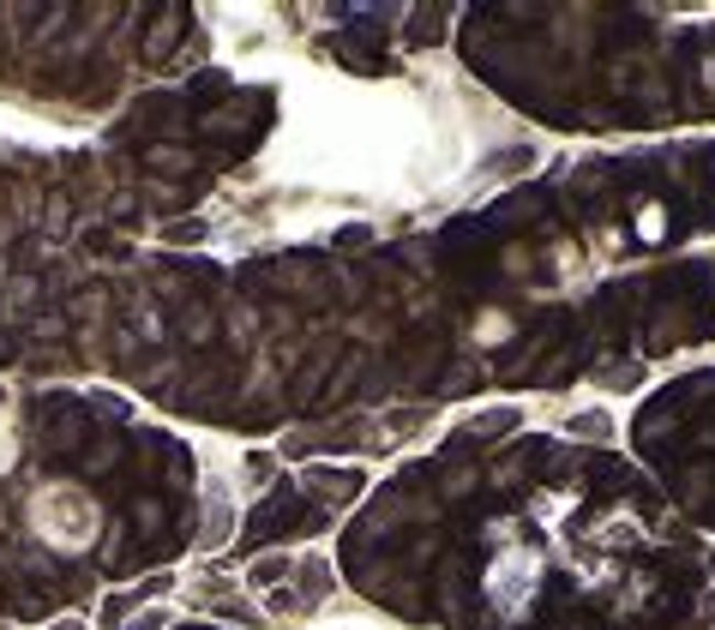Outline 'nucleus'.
Segmentation results:
<instances>
[{
  "mask_svg": "<svg viewBox=\"0 0 715 630\" xmlns=\"http://www.w3.org/2000/svg\"><path fill=\"white\" fill-rule=\"evenodd\" d=\"M31 529H36V540H48L55 552H85L97 540V529H102L97 498L85 493V486H72V481L36 486V493H31Z\"/></svg>",
  "mask_w": 715,
  "mask_h": 630,
  "instance_id": "1",
  "label": "nucleus"
},
{
  "mask_svg": "<svg viewBox=\"0 0 715 630\" xmlns=\"http://www.w3.org/2000/svg\"><path fill=\"white\" fill-rule=\"evenodd\" d=\"M19 462V427H12V415H7V403H0V474Z\"/></svg>",
  "mask_w": 715,
  "mask_h": 630,
  "instance_id": "2",
  "label": "nucleus"
},
{
  "mask_svg": "<svg viewBox=\"0 0 715 630\" xmlns=\"http://www.w3.org/2000/svg\"><path fill=\"white\" fill-rule=\"evenodd\" d=\"M571 427H583V432H590V439H607V415H602V408H590V415H578V420H571Z\"/></svg>",
  "mask_w": 715,
  "mask_h": 630,
  "instance_id": "3",
  "label": "nucleus"
},
{
  "mask_svg": "<svg viewBox=\"0 0 715 630\" xmlns=\"http://www.w3.org/2000/svg\"><path fill=\"white\" fill-rule=\"evenodd\" d=\"M505 330H511V325H505V318H500V313H488V318H481V337H488V342H500V337H505Z\"/></svg>",
  "mask_w": 715,
  "mask_h": 630,
  "instance_id": "4",
  "label": "nucleus"
}]
</instances>
